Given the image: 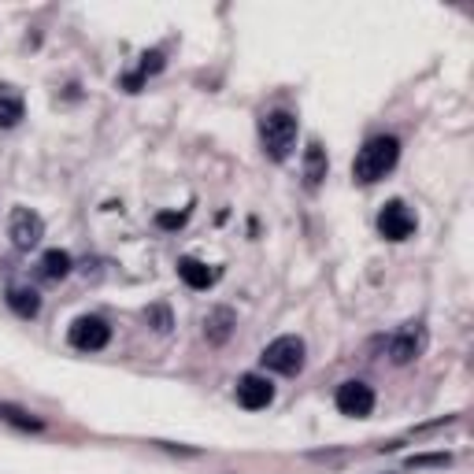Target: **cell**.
Masks as SVG:
<instances>
[{
    "label": "cell",
    "instance_id": "1",
    "mask_svg": "<svg viewBox=\"0 0 474 474\" xmlns=\"http://www.w3.org/2000/svg\"><path fill=\"white\" fill-rule=\"evenodd\" d=\"M397 160H400V141L397 138H371L360 152H356V160H352V178L360 186H375L378 178H386L393 167H397Z\"/></svg>",
    "mask_w": 474,
    "mask_h": 474
},
{
    "label": "cell",
    "instance_id": "2",
    "mask_svg": "<svg viewBox=\"0 0 474 474\" xmlns=\"http://www.w3.org/2000/svg\"><path fill=\"white\" fill-rule=\"evenodd\" d=\"M260 138L271 160H289V152L296 149V118L289 111H271L260 123Z\"/></svg>",
    "mask_w": 474,
    "mask_h": 474
},
{
    "label": "cell",
    "instance_id": "3",
    "mask_svg": "<svg viewBox=\"0 0 474 474\" xmlns=\"http://www.w3.org/2000/svg\"><path fill=\"white\" fill-rule=\"evenodd\" d=\"M263 367L267 371H274V375H296L304 367V341L301 337H293V334H285V337H278V341H271L267 348H263Z\"/></svg>",
    "mask_w": 474,
    "mask_h": 474
},
{
    "label": "cell",
    "instance_id": "4",
    "mask_svg": "<svg viewBox=\"0 0 474 474\" xmlns=\"http://www.w3.org/2000/svg\"><path fill=\"white\" fill-rule=\"evenodd\" d=\"M337 411L348 415V419H367V415L375 411V389L360 378L337 386Z\"/></svg>",
    "mask_w": 474,
    "mask_h": 474
},
{
    "label": "cell",
    "instance_id": "5",
    "mask_svg": "<svg viewBox=\"0 0 474 474\" xmlns=\"http://www.w3.org/2000/svg\"><path fill=\"white\" fill-rule=\"evenodd\" d=\"M8 237H12V245L23 249V252L37 249V245H41V237H45V222H41V215L30 211V208H15L12 219H8Z\"/></svg>",
    "mask_w": 474,
    "mask_h": 474
},
{
    "label": "cell",
    "instance_id": "6",
    "mask_svg": "<svg viewBox=\"0 0 474 474\" xmlns=\"http://www.w3.org/2000/svg\"><path fill=\"white\" fill-rule=\"evenodd\" d=\"M67 341H71L78 352H100V348L111 341V326H108L104 319H97V315H82V319L71 323Z\"/></svg>",
    "mask_w": 474,
    "mask_h": 474
},
{
    "label": "cell",
    "instance_id": "7",
    "mask_svg": "<svg viewBox=\"0 0 474 474\" xmlns=\"http://www.w3.org/2000/svg\"><path fill=\"white\" fill-rule=\"evenodd\" d=\"M423 348H427V330H423L419 323H407V326H400V330L389 337V360H393L397 367H404V364H411Z\"/></svg>",
    "mask_w": 474,
    "mask_h": 474
},
{
    "label": "cell",
    "instance_id": "8",
    "mask_svg": "<svg viewBox=\"0 0 474 474\" xmlns=\"http://www.w3.org/2000/svg\"><path fill=\"white\" fill-rule=\"evenodd\" d=\"M378 233L386 237V242H407V237L415 233V215L400 201H389L378 211Z\"/></svg>",
    "mask_w": 474,
    "mask_h": 474
},
{
    "label": "cell",
    "instance_id": "9",
    "mask_svg": "<svg viewBox=\"0 0 474 474\" xmlns=\"http://www.w3.org/2000/svg\"><path fill=\"white\" fill-rule=\"evenodd\" d=\"M274 400V386L263 378V375H245L242 382H237V404L249 407V411H260Z\"/></svg>",
    "mask_w": 474,
    "mask_h": 474
},
{
    "label": "cell",
    "instance_id": "10",
    "mask_svg": "<svg viewBox=\"0 0 474 474\" xmlns=\"http://www.w3.org/2000/svg\"><path fill=\"white\" fill-rule=\"evenodd\" d=\"M178 274H182V282H186L190 289H208V285H215V278H219L215 267H208L204 260H193V256L178 260Z\"/></svg>",
    "mask_w": 474,
    "mask_h": 474
},
{
    "label": "cell",
    "instance_id": "11",
    "mask_svg": "<svg viewBox=\"0 0 474 474\" xmlns=\"http://www.w3.org/2000/svg\"><path fill=\"white\" fill-rule=\"evenodd\" d=\"M233 326H237V315L230 308H211L208 319H204V337L211 345H226L230 334H233Z\"/></svg>",
    "mask_w": 474,
    "mask_h": 474
},
{
    "label": "cell",
    "instance_id": "12",
    "mask_svg": "<svg viewBox=\"0 0 474 474\" xmlns=\"http://www.w3.org/2000/svg\"><path fill=\"white\" fill-rule=\"evenodd\" d=\"M8 308L15 312V315H23V319H34L37 312H41V296H37V289L34 285H8Z\"/></svg>",
    "mask_w": 474,
    "mask_h": 474
},
{
    "label": "cell",
    "instance_id": "13",
    "mask_svg": "<svg viewBox=\"0 0 474 474\" xmlns=\"http://www.w3.org/2000/svg\"><path fill=\"white\" fill-rule=\"evenodd\" d=\"M23 97L15 93V89H0V130H12V127H19V118H23Z\"/></svg>",
    "mask_w": 474,
    "mask_h": 474
},
{
    "label": "cell",
    "instance_id": "14",
    "mask_svg": "<svg viewBox=\"0 0 474 474\" xmlns=\"http://www.w3.org/2000/svg\"><path fill=\"white\" fill-rule=\"evenodd\" d=\"M37 271H41V278L59 282V278H67V274H71V256H67L64 249H48V252L41 256Z\"/></svg>",
    "mask_w": 474,
    "mask_h": 474
},
{
    "label": "cell",
    "instance_id": "15",
    "mask_svg": "<svg viewBox=\"0 0 474 474\" xmlns=\"http://www.w3.org/2000/svg\"><path fill=\"white\" fill-rule=\"evenodd\" d=\"M323 178H326V152H323V145L312 141V145L304 149V182H308V186H319Z\"/></svg>",
    "mask_w": 474,
    "mask_h": 474
},
{
    "label": "cell",
    "instance_id": "16",
    "mask_svg": "<svg viewBox=\"0 0 474 474\" xmlns=\"http://www.w3.org/2000/svg\"><path fill=\"white\" fill-rule=\"evenodd\" d=\"M149 315L156 319V330H160V334H167V326H170V319H167V308H152Z\"/></svg>",
    "mask_w": 474,
    "mask_h": 474
},
{
    "label": "cell",
    "instance_id": "17",
    "mask_svg": "<svg viewBox=\"0 0 474 474\" xmlns=\"http://www.w3.org/2000/svg\"><path fill=\"white\" fill-rule=\"evenodd\" d=\"M156 222H160V226H182V222H186V215H160Z\"/></svg>",
    "mask_w": 474,
    "mask_h": 474
}]
</instances>
